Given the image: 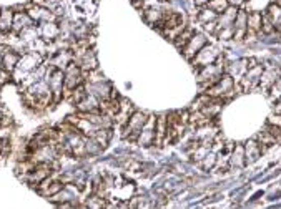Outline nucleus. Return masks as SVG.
<instances>
[{
	"instance_id": "nucleus-7",
	"label": "nucleus",
	"mask_w": 281,
	"mask_h": 209,
	"mask_svg": "<svg viewBox=\"0 0 281 209\" xmlns=\"http://www.w3.org/2000/svg\"><path fill=\"white\" fill-rule=\"evenodd\" d=\"M64 73H65V93L75 90V88L82 85L83 80H85V78H83V77H85L83 70L80 68L75 62H72L70 65H68V67L64 70Z\"/></svg>"
},
{
	"instance_id": "nucleus-13",
	"label": "nucleus",
	"mask_w": 281,
	"mask_h": 209,
	"mask_svg": "<svg viewBox=\"0 0 281 209\" xmlns=\"http://www.w3.org/2000/svg\"><path fill=\"white\" fill-rule=\"evenodd\" d=\"M39 35H42V39L45 42H55L60 39V25L57 22H43L39 23Z\"/></svg>"
},
{
	"instance_id": "nucleus-8",
	"label": "nucleus",
	"mask_w": 281,
	"mask_h": 209,
	"mask_svg": "<svg viewBox=\"0 0 281 209\" xmlns=\"http://www.w3.org/2000/svg\"><path fill=\"white\" fill-rule=\"evenodd\" d=\"M25 12H27L29 17L32 18L35 23L55 22V20H57V15H55L52 10H48L47 7H43V5L32 4V5H29V7L25 9Z\"/></svg>"
},
{
	"instance_id": "nucleus-18",
	"label": "nucleus",
	"mask_w": 281,
	"mask_h": 209,
	"mask_svg": "<svg viewBox=\"0 0 281 209\" xmlns=\"http://www.w3.org/2000/svg\"><path fill=\"white\" fill-rule=\"evenodd\" d=\"M133 105L128 100H120V108H118L117 115L114 116V123L125 126V123L128 122V118L133 115Z\"/></svg>"
},
{
	"instance_id": "nucleus-25",
	"label": "nucleus",
	"mask_w": 281,
	"mask_h": 209,
	"mask_svg": "<svg viewBox=\"0 0 281 209\" xmlns=\"http://www.w3.org/2000/svg\"><path fill=\"white\" fill-rule=\"evenodd\" d=\"M261 18H263V14H260V12H249L248 14V32H251V34H258V32H261Z\"/></svg>"
},
{
	"instance_id": "nucleus-38",
	"label": "nucleus",
	"mask_w": 281,
	"mask_h": 209,
	"mask_svg": "<svg viewBox=\"0 0 281 209\" xmlns=\"http://www.w3.org/2000/svg\"><path fill=\"white\" fill-rule=\"evenodd\" d=\"M2 116H4V111H2V106H0V120H2Z\"/></svg>"
},
{
	"instance_id": "nucleus-40",
	"label": "nucleus",
	"mask_w": 281,
	"mask_h": 209,
	"mask_svg": "<svg viewBox=\"0 0 281 209\" xmlns=\"http://www.w3.org/2000/svg\"><path fill=\"white\" fill-rule=\"evenodd\" d=\"M276 4L279 5V7H281V0H276Z\"/></svg>"
},
{
	"instance_id": "nucleus-35",
	"label": "nucleus",
	"mask_w": 281,
	"mask_h": 209,
	"mask_svg": "<svg viewBox=\"0 0 281 209\" xmlns=\"http://www.w3.org/2000/svg\"><path fill=\"white\" fill-rule=\"evenodd\" d=\"M9 75H10V73L5 72V70L2 68V65H0V83H2V81H5V80H7V78H9Z\"/></svg>"
},
{
	"instance_id": "nucleus-21",
	"label": "nucleus",
	"mask_w": 281,
	"mask_h": 209,
	"mask_svg": "<svg viewBox=\"0 0 281 209\" xmlns=\"http://www.w3.org/2000/svg\"><path fill=\"white\" fill-rule=\"evenodd\" d=\"M243 150H245V161L248 164L258 161V158H261V153H263V148L258 141H248Z\"/></svg>"
},
{
	"instance_id": "nucleus-16",
	"label": "nucleus",
	"mask_w": 281,
	"mask_h": 209,
	"mask_svg": "<svg viewBox=\"0 0 281 209\" xmlns=\"http://www.w3.org/2000/svg\"><path fill=\"white\" fill-rule=\"evenodd\" d=\"M18 60H20V53H17L15 50H12V48H4V55H2L0 65H2V68L7 73H14L18 65Z\"/></svg>"
},
{
	"instance_id": "nucleus-39",
	"label": "nucleus",
	"mask_w": 281,
	"mask_h": 209,
	"mask_svg": "<svg viewBox=\"0 0 281 209\" xmlns=\"http://www.w3.org/2000/svg\"><path fill=\"white\" fill-rule=\"evenodd\" d=\"M78 209H89V207H87V206L83 204V206H78Z\"/></svg>"
},
{
	"instance_id": "nucleus-30",
	"label": "nucleus",
	"mask_w": 281,
	"mask_h": 209,
	"mask_svg": "<svg viewBox=\"0 0 281 209\" xmlns=\"http://www.w3.org/2000/svg\"><path fill=\"white\" fill-rule=\"evenodd\" d=\"M85 206L89 209H105V198H102L98 194H93L85 201Z\"/></svg>"
},
{
	"instance_id": "nucleus-1",
	"label": "nucleus",
	"mask_w": 281,
	"mask_h": 209,
	"mask_svg": "<svg viewBox=\"0 0 281 209\" xmlns=\"http://www.w3.org/2000/svg\"><path fill=\"white\" fill-rule=\"evenodd\" d=\"M43 63V55L37 53V52H25L20 55V60H18V65L15 68V72L12 73L14 78L18 81H22L29 73H32L34 70H37Z\"/></svg>"
},
{
	"instance_id": "nucleus-14",
	"label": "nucleus",
	"mask_w": 281,
	"mask_h": 209,
	"mask_svg": "<svg viewBox=\"0 0 281 209\" xmlns=\"http://www.w3.org/2000/svg\"><path fill=\"white\" fill-rule=\"evenodd\" d=\"M34 20L29 17L27 12H14V25H12V32L15 35H20L23 30L34 27Z\"/></svg>"
},
{
	"instance_id": "nucleus-29",
	"label": "nucleus",
	"mask_w": 281,
	"mask_h": 209,
	"mask_svg": "<svg viewBox=\"0 0 281 209\" xmlns=\"http://www.w3.org/2000/svg\"><path fill=\"white\" fill-rule=\"evenodd\" d=\"M193 35H195V34H193L191 28H185V30L182 32V34H180V35L177 37V39H175L173 43H175V45H177L180 50H183V48L186 47V43L190 42V39H191Z\"/></svg>"
},
{
	"instance_id": "nucleus-24",
	"label": "nucleus",
	"mask_w": 281,
	"mask_h": 209,
	"mask_svg": "<svg viewBox=\"0 0 281 209\" xmlns=\"http://www.w3.org/2000/svg\"><path fill=\"white\" fill-rule=\"evenodd\" d=\"M163 14H165V10L161 7H152V9L143 10V18H145L152 27H157V23L161 20Z\"/></svg>"
},
{
	"instance_id": "nucleus-11",
	"label": "nucleus",
	"mask_w": 281,
	"mask_h": 209,
	"mask_svg": "<svg viewBox=\"0 0 281 209\" xmlns=\"http://www.w3.org/2000/svg\"><path fill=\"white\" fill-rule=\"evenodd\" d=\"M205 45H207V37L202 35V34H195V35H193L191 39H190V42L186 43V47L182 50L183 55H185V58L191 62L193 58H195V55H196Z\"/></svg>"
},
{
	"instance_id": "nucleus-26",
	"label": "nucleus",
	"mask_w": 281,
	"mask_h": 209,
	"mask_svg": "<svg viewBox=\"0 0 281 209\" xmlns=\"http://www.w3.org/2000/svg\"><path fill=\"white\" fill-rule=\"evenodd\" d=\"M92 138L95 139L102 148H107V144L110 143V138H111V128H100Z\"/></svg>"
},
{
	"instance_id": "nucleus-19",
	"label": "nucleus",
	"mask_w": 281,
	"mask_h": 209,
	"mask_svg": "<svg viewBox=\"0 0 281 209\" xmlns=\"http://www.w3.org/2000/svg\"><path fill=\"white\" fill-rule=\"evenodd\" d=\"M75 106H77L78 113H100V100L97 97H93L92 93L87 95V97Z\"/></svg>"
},
{
	"instance_id": "nucleus-37",
	"label": "nucleus",
	"mask_w": 281,
	"mask_h": 209,
	"mask_svg": "<svg viewBox=\"0 0 281 209\" xmlns=\"http://www.w3.org/2000/svg\"><path fill=\"white\" fill-rule=\"evenodd\" d=\"M193 2H195L196 5H200V7H202V5H208L210 0H193Z\"/></svg>"
},
{
	"instance_id": "nucleus-41",
	"label": "nucleus",
	"mask_w": 281,
	"mask_h": 209,
	"mask_svg": "<svg viewBox=\"0 0 281 209\" xmlns=\"http://www.w3.org/2000/svg\"><path fill=\"white\" fill-rule=\"evenodd\" d=\"M133 2H138V0H133Z\"/></svg>"
},
{
	"instance_id": "nucleus-15",
	"label": "nucleus",
	"mask_w": 281,
	"mask_h": 209,
	"mask_svg": "<svg viewBox=\"0 0 281 209\" xmlns=\"http://www.w3.org/2000/svg\"><path fill=\"white\" fill-rule=\"evenodd\" d=\"M233 28H235L233 39H236V40L245 39L246 34H248V12L246 10H238V14H236V18H235V23H233Z\"/></svg>"
},
{
	"instance_id": "nucleus-3",
	"label": "nucleus",
	"mask_w": 281,
	"mask_h": 209,
	"mask_svg": "<svg viewBox=\"0 0 281 209\" xmlns=\"http://www.w3.org/2000/svg\"><path fill=\"white\" fill-rule=\"evenodd\" d=\"M148 120V115L143 111H133V115L128 118V122L125 123V126H122V138L123 139H128V141H136V138H138L140 131L143 130V126H145Z\"/></svg>"
},
{
	"instance_id": "nucleus-20",
	"label": "nucleus",
	"mask_w": 281,
	"mask_h": 209,
	"mask_svg": "<svg viewBox=\"0 0 281 209\" xmlns=\"http://www.w3.org/2000/svg\"><path fill=\"white\" fill-rule=\"evenodd\" d=\"M166 133H168L166 115L157 116V122H155V144H163L166 139Z\"/></svg>"
},
{
	"instance_id": "nucleus-12",
	"label": "nucleus",
	"mask_w": 281,
	"mask_h": 209,
	"mask_svg": "<svg viewBox=\"0 0 281 209\" xmlns=\"http://www.w3.org/2000/svg\"><path fill=\"white\" fill-rule=\"evenodd\" d=\"M281 78V72L276 65H263V73H261V80L260 85L265 88V90H270V88L276 83V81Z\"/></svg>"
},
{
	"instance_id": "nucleus-31",
	"label": "nucleus",
	"mask_w": 281,
	"mask_h": 209,
	"mask_svg": "<svg viewBox=\"0 0 281 209\" xmlns=\"http://www.w3.org/2000/svg\"><path fill=\"white\" fill-rule=\"evenodd\" d=\"M228 7H230L228 0H210L208 2V9H211L218 15H221Z\"/></svg>"
},
{
	"instance_id": "nucleus-6",
	"label": "nucleus",
	"mask_w": 281,
	"mask_h": 209,
	"mask_svg": "<svg viewBox=\"0 0 281 209\" xmlns=\"http://www.w3.org/2000/svg\"><path fill=\"white\" fill-rule=\"evenodd\" d=\"M221 58V52L220 48L215 47V45H205L200 52L195 55V58L191 60L193 67H195L196 70H202L203 67H208L211 65V63H215L216 60Z\"/></svg>"
},
{
	"instance_id": "nucleus-10",
	"label": "nucleus",
	"mask_w": 281,
	"mask_h": 209,
	"mask_svg": "<svg viewBox=\"0 0 281 209\" xmlns=\"http://www.w3.org/2000/svg\"><path fill=\"white\" fill-rule=\"evenodd\" d=\"M155 122H157V118L153 115L148 116L145 126H143L138 138H136V143L140 146H152V144H155Z\"/></svg>"
},
{
	"instance_id": "nucleus-28",
	"label": "nucleus",
	"mask_w": 281,
	"mask_h": 209,
	"mask_svg": "<svg viewBox=\"0 0 281 209\" xmlns=\"http://www.w3.org/2000/svg\"><path fill=\"white\" fill-rule=\"evenodd\" d=\"M232 164L236 168H241V166H245L246 161H245V150H243V146H235L233 148V153H232Z\"/></svg>"
},
{
	"instance_id": "nucleus-5",
	"label": "nucleus",
	"mask_w": 281,
	"mask_h": 209,
	"mask_svg": "<svg viewBox=\"0 0 281 209\" xmlns=\"http://www.w3.org/2000/svg\"><path fill=\"white\" fill-rule=\"evenodd\" d=\"M233 93H235V78L227 73H223L221 78L207 90V95L211 98H227Z\"/></svg>"
},
{
	"instance_id": "nucleus-34",
	"label": "nucleus",
	"mask_w": 281,
	"mask_h": 209,
	"mask_svg": "<svg viewBox=\"0 0 281 209\" xmlns=\"http://www.w3.org/2000/svg\"><path fill=\"white\" fill-rule=\"evenodd\" d=\"M57 209H78V206H75V202H60Z\"/></svg>"
},
{
	"instance_id": "nucleus-4",
	"label": "nucleus",
	"mask_w": 281,
	"mask_h": 209,
	"mask_svg": "<svg viewBox=\"0 0 281 209\" xmlns=\"http://www.w3.org/2000/svg\"><path fill=\"white\" fill-rule=\"evenodd\" d=\"M45 80L48 83L50 92H52V95H53V101H59L62 98V95H64V92H65V73H64V70L48 67Z\"/></svg>"
},
{
	"instance_id": "nucleus-22",
	"label": "nucleus",
	"mask_w": 281,
	"mask_h": 209,
	"mask_svg": "<svg viewBox=\"0 0 281 209\" xmlns=\"http://www.w3.org/2000/svg\"><path fill=\"white\" fill-rule=\"evenodd\" d=\"M12 25H14V10L2 9L0 10V32L9 34L12 32Z\"/></svg>"
},
{
	"instance_id": "nucleus-33",
	"label": "nucleus",
	"mask_w": 281,
	"mask_h": 209,
	"mask_svg": "<svg viewBox=\"0 0 281 209\" xmlns=\"http://www.w3.org/2000/svg\"><path fill=\"white\" fill-rule=\"evenodd\" d=\"M10 151V141L9 138H0V155H5Z\"/></svg>"
},
{
	"instance_id": "nucleus-2",
	"label": "nucleus",
	"mask_w": 281,
	"mask_h": 209,
	"mask_svg": "<svg viewBox=\"0 0 281 209\" xmlns=\"http://www.w3.org/2000/svg\"><path fill=\"white\" fill-rule=\"evenodd\" d=\"M223 73H224V63H223V58H220L215 63H211V65L198 70V83L208 90L211 85H215L221 78Z\"/></svg>"
},
{
	"instance_id": "nucleus-32",
	"label": "nucleus",
	"mask_w": 281,
	"mask_h": 209,
	"mask_svg": "<svg viewBox=\"0 0 281 209\" xmlns=\"http://www.w3.org/2000/svg\"><path fill=\"white\" fill-rule=\"evenodd\" d=\"M274 32V27H273V23L271 20L268 18L266 14H263V18H261V34H265V35H270Z\"/></svg>"
},
{
	"instance_id": "nucleus-27",
	"label": "nucleus",
	"mask_w": 281,
	"mask_h": 209,
	"mask_svg": "<svg viewBox=\"0 0 281 209\" xmlns=\"http://www.w3.org/2000/svg\"><path fill=\"white\" fill-rule=\"evenodd\" d=\"M196 18H198V22H200V23L208 25V23H213V22H216V20H218V14H215L213 10L207 7V9H202V10L198 12Z\"/></svg>"
},
{
	"instance_id": "nucleus-36",
	"label": "nucleus",
	"mask_w": 281,
	"mask_h": 209,
	"mask_svg": "<svg viewBox=\"0 0 281 209\" xmlns=\"http://www.w3.org/2000/svg\"><path fill=\"white\" fill-rule=\"evenodd\" d=\"M243 2H245V0H228V4L232 5V7H236V9H238L240 5H243Z\"/></svg>"
},
{
	"instance_id": "nucleus-17",
	"label": "nucleus",
	"mask_w": 281,
	"mask_h": 209,
	"mask_svg": "<svg viewBox=\"0 0 281 209\" xmlns=\"http://www.w3.org/2000/svg\"><path fill=\"white\" fill-rule=\"evenodd\" d=\"M279 136V128L274 125H268L266 128L258 135L257 141L261 144V146H271V144L276 143V139Z\"/></svg>"
},
{
	"instance_id": "nucleus-9",
	"label": "nucleus",
	"mask_w": 281,
	"mask_h": 209,
	"mask_svg": "<svg viewBox=\"0 0 281 209\" xmlns=\"http://www.w3.org/2000/svg\"><path fill=\"white\" fill-rule=\"evenodd\" d=\"M261 73H263V65L261 63H257L255 67L248 68L246 73L243 75L241 80H240V86L241 90H251L257 85H260V80H261Z\"/></svg>"
},
{
	"instance_id": "nucleus-23",
	"label": "nucleus",
	"mask_w": 281,
	"mask_h": 209,
	"mask_svg": "<svg viewBox=\"0 0 281 209\" xmlns=\"http://www.w3.org/2000/svg\"><path fill=\"white\" fill-rule=\"evenodd\" d=\"M265 14L268 15V18L271 20L273 27L276 32H281V7L278 4H270Z\"/></svg>"
}]
</instances>
